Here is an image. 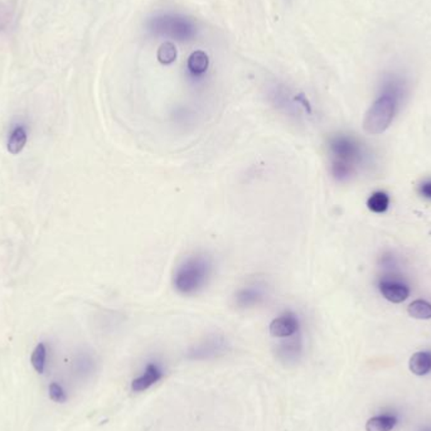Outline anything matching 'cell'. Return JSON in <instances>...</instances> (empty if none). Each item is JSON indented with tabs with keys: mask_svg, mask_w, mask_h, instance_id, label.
Returning <instances> with one entry per match:
<instances>
[{
	"mask_svg": "<svg viewBox=\"0 0 431 431\" xmlns=\"http://www.w3.org/2000/svg\"><path fill=\"white\" fill-rule=\"evenodd\" d=\"M213 270L212 260L207 255L187 257L175 270L173 285L182 295L197 294L207 285Z\"/></svg>",
	"mask_w": 431,
	"mask_h": 431,
	"instance_id": "obj_1",
	"label": "cell"
},
{
	"mask_svg": "<svg viewBox=\"0 0 431 431\" xmlns=\"http://www.w3.org/2000/svg\"><path fill=\"white\" fill-rule=\"evenodd\" d=\"M331 154V170L337 181H347L355 175L362 160L360 143L350 135H334L328 143Z\"/></svg>",
	"mask_w": 431,
	"mask_h": 431,
	"instance_id": "obj_2",
	"label": "cell"
},
{
	"mask_svg": "<svg viewBox=\"0 0 431 431\" xmlns=\"http://www.w3.org/2000/svg\"><path fill=\"white\" fill-rule=\"evenodd\" d=\"M397 100L390 95H382L373 102L363 120L365 131L371 135L385 133L389 129L396 111Z\"/></svg>",
	"mask_w": 431,
	"mask_h": 431,
	"instance_id": "obj_3",
	"label": "cell"
},
{
	"mask_svg": "<svg viewBox=\"0 0 431 431\" xmlns=\"http://www.w3.org/2000/svg\"><path fill=\"white\" fill-rule=\"evenodd\" d=\"M150 30L157 35H168L178 41H189L196 35L193 22L178 16L157 17L150 22Z\"/></svg>",
	"mask_w": 431,
	"mask_h": 431,
	"instance_id": "obj_4",
	"label": "cell"
},
{
	"mask_svg": "<svg viewBox=\"0 0 431 431\" xmlns=\"http://www.w3.org/2000/svg\"><path fill=\"white\" fill-rule=\"evenodd\" d=\"M228 348V339L222 334H211L188 350V357L193 360H210L225 355Z\"/></svg>",
	"mask_w": 431,
	"mask_h": 431,
	"instance_id": "obj_5",
	"label": "cell"
},
{
	"mask_svg": "<svg viewBox=\"0 0 431 431\" xmlns=\"http://www.w3.org/2000/svg\"><path fill=\"white\" fill-rule=\"evenodd\" d=\"M266 295H268L266 284L260 281H254L240 288L233 297V302L236 308L250 309L261 304Z\"/></svg>",
	"mask_w": 431,
	"mask_h": 431,
	"instance_id": "obj_6",
	"label": "cell"
},
{
	"mask_svg": "<svg viewBox=\"0 0 431 431\" xmlns=\"http://www.w3.org/2000/svg\"><path fill=\"white\" fill-rule=\"evenodd\" d=\"M299 318L293 312H285L270 323L268 331L275 338H289L299 332Z\"/></svg>",
	"mask_w": 431,
	"mask_h": 431,
	"instance_id": "obj_7",
	"label": "cell"
},
{
	"mask_svg": "<svg viewBox=\"0 0 431 431\" xmlns=\"http://www.w3.org/2000/svg\"><path fill=\"white\" fill-rule=\"evenodd\" d=\"M379 292L389 302L395 304L405 302L410 295L408 286L395 280H382L379 283Z\"/></svg>",
	"mask_w": 431,
	"mask_h": 431,
	"instance_id": "obj_8",
	"label": "cell"
},
{
	"mask_svg": "<svg viewBox=\"0 0 431 431\" xmlns=\"http://www.w3.org/2000/svg\"><path fill=\"white\" fill-rule=\"evenodd\" d=\"M162 377H163V372L160 371V368L154 363H149L146 366L144 373L131 382V390L134 392H143V391L150 389L153 385H155L158 381L162 379Z\"/></svg>",
	"mask_w": 431,
	"mask_h": 431,
	"instance_id": "obj_9",
	"label": "cell"
},
{
	"mask_svg": "<svg viewBox=\"0 0 431 431\" xmlns=\"http://www.w3.org/2000/svg\"><path fill=\"white\" fill-rule=\"evenodd\" d=\"M286 339L288 341L279 344L278 355L284 361H294V360H297L300 355V352H302V339H300V337H297V334H294L293 337Z\"/></svg>",
	"mask_w": 431,
	"mask_h": 431,
	"instance_id": "obj_10",
	"label": "cell"
},
{
	"mask_svg": "<svg viewBox=\"0 0 431 431\" xmlns=\"http://www.w3.org/2000/svg\"><path fill=\"white\" fill-rule=\"evenodd\" d=\"M408 367L416 376H426L431 371L430 352H416L410 358Z\"/></svg>",
	"mask_w": 431,
	"mask_h": 431,
	"instance_id": "obj_11",
	"label": "cell"
},
{
	"mask_svg": "<svg viewBox=\"0 0 431 431\" xmlns=\"http://www.w3.org/2000/svg\"><path fill=\"white\" fill-rule=\"evenodd\" d=\"M397 424V419L392 415H379L371 418L366 423L367 431H391Z\"/></svg>",
	"mask_w": 431,
	"mask_h": 431,
	"instance_id": "obj_12",
	"label": "cell"
},
{
	"mask_svg": "<svg viewBox=\"0 0 431 431\" xmlns=\"http://www.w3.org/2000/svg\"><path fill=\"white\" fill-rule=\"evenodd\" d=\"M27 131L23 126H17L13 129L12 134L8 140V152L11 154H19L23 150L25 143H27Z\"/></svg>",
	"mask_w": 431,
	"mask_h": 431,
	"instance_id": "obj_13",
	"label": "cell"
},
{
	"mask_svg": "<svg viewBox=\"0 0 431 431\" xmlns=\"http://www.w3.org/2000/svg\"><path fill=\"white\" fill-rule=\"evenodd\" d=\"M210 59L203 51H196L191 54L188 59V69L194 75H202L208 70Z\"/></svg>",
	"mask_w": 431,
	"mask_h": 431,
	"instance_id": "obj_14",
	"label": "cell"
},
{
	"mask_svg": "<svg viewBox=\"0 0 431 431\" xmlns=\"http://www.w3.org/2000/svg\"><path fill=\"white\" fill-rule=\"evenodd\" d=\"M408 313L411 318L420 319V321H427L431 319V304L426 300H415L408 305Z\"/></svg>",
	"mask_w": 431,
	"mask_h": 431,
	"instance_id": "obj_15",
	"label": "cell"
},
{
	"mask_svg": "<svg viewBox=\"0 0 431 431\" xmlns=\"http://www.w3.org/2000/svg\"><path fill=\"white\" fill-rule=\"evenodd\" d=\"M93 368V360L91 355L82 352L75 357L73 360V371L77 376H86L88 373H91Z\"/></svg>",
	"mask_w": 431,
	"mask_h": 431,
	"instance_id": "obj_16",
	"label": "cell"
},
{
	"mask_svg": "<svg viewBox=\"0 0 431 431\" xmlns=\"http://www.w3.org/2000/svg\"><path fill=\"white\" fill-rule=\"evenodd\" d=\"M390 199L385 192H374L368 199V210L372 211L374 213H384L389 208Z\"/></svg>",
	"mask_w": 431,
	"mask_h": 431,
	"instance_id": "obj_17",
	"label": "cell"
},
{
	"mask_svg": "<svg viewBox=\"0 0 431 431\" xmlns=\"http://www.w3.org/2000/svg\"><path fill=\"white\" fill-rule=\"evenodd\" d=\"M32 366L38 373L45 372L47 365V347L45 343H40L35 347L32 357H30Z\"/></svg>",
	"mask_w": 431,
	"mask_h": 431,
	"instance_id": "obj_18",
	"label": "cell"
},
{
	"mask_svg": "<svg viewBox=\"0 0 431 431\" xmlns=\"http://www.w3.org/2000/svg\"><path fill=\"white\" fill-rule=\"evenodd\" d=\"M177 59V48L172 42H165L158 49V61L160 64H170Z\"/></svg>",
	"mask_w": 431,
	"mask_h": 431,
	"instance_id": "obj_19",
	"label": "cell"
},
{
	"mask_svg": "<svg viewBox=\"0 0 431 431\" xmlns=\"http://www.w3.org/2000/svg\"><path fill=\"white\" fill-rule=\"evenodd\" d=\"M48 395L52 401L57 403H64L69 398L64 386L59 382H51V385L48 386Z\"/></svg>",
	"mask_w": 431,
	"mask_h": 431,
	"instance_id": "obj_20",
	"label": "cell"
},
{
	"mask_svg": "<svg viewBox=\"0 0 431 431\" xmlns=\"http://www.w3.org/2000/svg\"><path fill=\"white\" fill-rule=\"evenodd\" d=\"M13 13L11 6L6 3H0V32L6 30L12 20Z\"/></svg>",
	"mask_w": 431,
	"mask_h": 431,
	"instance_id": "obj_21",
	"label": "cell"
},
{
	"mask_svg": "<svg viewBox=\"0 0 431 431\" xmlns=\"http://www.w3.org/2000/svg\"><path fill=\"white\" fill-rule=\"evenodd\" d=\"M419 192L423 197L431 199V181L423 183V184L420 186Z\"/></svg>",
	"mask_w": 431,
	"mask_h": 431,
	"instance_id": "obj_22",
	"label": "cell"
},
{
	"mask_svg": "<svg viewBox=\"0 0 431 431\" xmlns=\"http://www.w3.org/2000/svg\"><path fill=\"white\" fill-rule=\"evenodd\" d=\"M421 431H431V427H426V429H424V430Z\"/></svg>",
	"mask_w": 431,
	"mask_h": 431,
	"instance_id": "obj_23",
	"label": "cell"
}]
</instances>
